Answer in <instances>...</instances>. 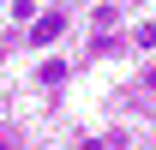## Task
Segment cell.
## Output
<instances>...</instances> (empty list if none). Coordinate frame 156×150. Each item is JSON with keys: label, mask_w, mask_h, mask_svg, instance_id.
<instances>
[{"label": "cell", "mask_w": 156, "mask_h": 150, "mask_svg": "<svg viewBox=\"0 0 156 150\" xmlns=\"http://www.w3.org/2000/svg\"><path fill=\"white\" fill-rule=\"evenodd\" d=\"M60 30H66V12H48V18H36V24H30V42H36V48H48Z\"/></svg>", "instance_id": "obj_1"}, {"label": "cell", "mask_w": 156, "mask_h": 150, "mask_svg": "<svg viewBox=\"0 0 156 150\" xmlns=\"http://www.w3.org/2000/svg\"><path fill=\"white\" fill-rule=\"evenodd\" d=\"M138 48H156V24H138Z\"/></svg>", "instance_id": "obj_2"}, {"label": "cell", "mask_w": 156, "mask_h": 150, "mask_svg": "<svg viewBox=\"0 0 156 150\" xmlns=\"http://www.w3.org/2000/svg\"><path fill=\"white\" fill-rule=\"evenodd\" d=\"M6 144H12V138H6V132H0V150H6Z\"/></svg>", "instance_id": "obj_3"}]
</instances>
